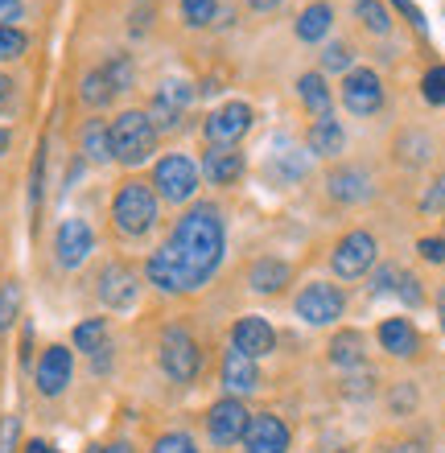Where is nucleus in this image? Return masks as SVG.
I'll return each mask as SVG.
<instances>
[{
  "instance_id": "obj_2",
  "label": "nucleus",
  "mask_w": 445,
  "mask_h": 453,
  "mask_svg": "<svg viewBox=\"0 0 445 453\" xmlns=\"http://www.w3.org/2000/svg\"><path fill=\"white\" fill-rule=\"evenodd\" d=\"M111 223H116V231L128 239H141L153 231L157 223V194L149 181H124L120 190H116V198H111Z\"/></svg>"
},
{
  "instance_id": "obj_36",
  "label": "nucleus",
  "mask_w": 445,
  "mask_h": 453,
  "mask_svg": "<svg viewBox=\"0 0 445 453\" xmlns=\"http://www.w3.org/2000/svg\"><path fill=\"white\" fill-rule=\"evenodd\" d=\"M153 453H198L190 433H165V437H157Z\"/></svg>"
},
{
  "instance_id": "obj_51",
  "label": "nucleus",
  "mask_w": 445,
  "mask_h": 453,
  "mask_svg": "<svg viewBox=\"0 0 445 453\" xmlns=\"http://www.w3.org/2000/svg\"><path fill=\"white\" fill-rule=\"evenodd\" d=\"M248 4H252V9H260V12H268V9H277L280 0H248Z\"/></svg>"
},
{
  "instance_id": "obj_53",
  "label": "nucleus",
  "mask_w": 445,
  "mask_h": 453,
  "mask_svg": "<svg viewBox=\"0 0 445 453\" xmlns=\"http://www.w3.org/2000/svg\"><path fill=\"white\" fill-rule=\"evenodd\" d=\"M437 313H441V330H445V288H441V297H437Z\"/></svg>"
},
{
  "instance_id": "obj_48",
  "label": "nucleus",
  "mask_w": 445,
  "mask_h": 453,
  "mask_svg": "<svg viewBox=\"0 0 445 453\" xmlns=\"http://www.w3.org/2000/svg\"><path fill=\"white\" fill-rule=\"evenodd\" d=\"M387 453H429V449H425L421 441H400V445H392Z\"/></svg>"
},
{
  "instance_id": "obj_24",
  "label": "nucleus",
  "mask_w": 445,
  "mask_h": 453,
  "mask_svg": "<svg viewBox=\"0 0 445 453\" xmlns=\"http://www.w3.org/2000/svg\"><path fill=\"white\" fill-rule=\"evenodd\" d=\"M330 21H334L330 4H326V0H318V4H310V9L297 17V37H301V42H322V37L330 34Z\"/></svg>"
},
{
  "instance_id": "obj_22",
  "label": "nucleus",
  "mask_w": 445,
  "mask_h": 453,
  "mask_svg": "<svg viewBox=\"0 0 445 453\" xmlns=\"http://www.w3.org/2000/svg\"><path fill=\"white\" fill-rule=\"evenodd\" d=\"M248 285L256 293H280L289 285V264L285 260H272V256H260V260L248 268Z\"/></svg>"
},
{
  "instance_id": "obj_13",
  "label": "nucleus",
  "mask_w": 445,
  "mask_h": 453,
  "mask_svg": "<svg viewBox=\"0 0 445 453\" xmlns=\"http://www.w3.org/2000/svg\"><path fill=\"white\" fill-rule=\"evenodd\" d=\"M243 453H289V429H285V420L272 417V412H256V417H248V429H243Z\"/></svg>"
},
{
  "instance_id": "obj_39",
  "label": "nucleus",
  "mask_w": 445,
  "mask_h": 453,
  "mask_svg": "<svg viewBox=\"0 0 445 453\" xmlns=\"http://www.w3.org/2000/svg\"><path fill=\"white\" fill-rule=\"evenodd\" d=\"M396 276H400V268L384 264V268L372 276V293H396Z\"/></svg>"
},
{
  "instance_id": "obj_40",
  "label": "nucleus",
  "mask_w": 445,
  "mask_h": 453,
  "mask_svg": "<svg viewBox=\"0 0 445 453\" xmlns=\"http://www.w3.org/2000/svg\"><path fill=\"white\" fill-rule=\"evenodd\" d=\"M417 251H421L429 264H445V239H437V235L421 239V243H417Z\"/></svg>"
},
{
  "instance_id": "obj_50",
  "label": "nucleus",
  "mask_w": 445,
  "mask_h": 453,
  "mask_svg": "<svg viewBox=\"0 0 445 453\" xmlns=\"http://www.w3.org/2000/svg\"><path fill=\"white\" fill-rule=\"evenodd\" d=\"M25 453H58V449H50L46 441H29V445H25Z\"/></svg>"
},
{
  "instance_id": "obj_32",
  "label": "nucleus",
  "mask_w": 445,
  "mask_h": 453,
  "mask_svg": "<svg viewBox=\"0 0 445 453\" xmlns=\"http://www.w3.org/2000/svg\"><path fill=\"white\" fill-rule=\"evenodd\" d=\"M99 71L108 74V83L116 87V91H128V87H133V58H128V54H116V58L108 62V66H99Z\"/></svg>"
},
{
  "instance_id": "obj_44",
  "label": "nucleus",
  "mask_w": 445,
  "mask_h": 453,
  "mask_svg": "<svg viewBox=\"0 0 445 453\" xmlns=\"http://www.w3.org/2000/svg\"><path fill=\"white\" fill-rule=\"evenodd\" d=\"M17 449V417L4 420V433H0V453H12Z\"/></svg>"
},
{
  "instance_id": "obj_37",
  "label": "nucleus",
  "mask_w": 445,
  "mask_h": 453,
  "mask_svg": "<svg viewBox=\"0 0 445 453\" xmlns=\"http://www.w3.org/2000/svg\"><path fill=\"white\" fill-rule=\"evenodd\" d=\"M322 66H326V71H350V46H342V42L326 46Z\"/></svg>"
},
{
  "instance_id": "obj_34",
  "label": "nucleus",
  "mask_w": 445,
  "mask_h": 453,
  "mask_svg": "<svg viewBox=\"0 0 445 453\" xmlns=\"http://www.w3.org/2000/svg\"><path fill=\"white\" fill-rule=\"evenodd\" d=\"M396 297L404 301L409 310H417V305H421V301H425V288H421V280H417V276H412V273H400V276H396Z\"/></svg>"
},
{
  "instance_id": "obj_47",
  "label": "nucleus",
  "mask_w": 445,
  "mask_h": 453,
  "mask_svg": "<svg viewBox=\"0 0 445 453\" xmlns=\"http://www.w3.org/2000/svg\"><path fill=\"white\" fill-rule=\"evenodd\" d=\"M9 99H12V79L9 74H0V111L9 108Z\"/></svg>"
},
{
  "instance_id": "obj_5",
  "label": "nucleus",
  "mask_w": 445,
  "mask_h": 453,
  "mask_svg": "<svg viewBox=\"0 0 445 453\" xmlns=\"http://www.w3.org/2000/svg\"><path fill=\"white\" fill-rule=\"evenodd\" d=\"M161 367L173 383H194L203 371V350L194 342V334L186 326H169L161 334Z\"/></svg>"
},
{
  "instance_id": "obj_28",
  "label": "nucleus",
  "mask_w": 445,
  "mask_h": 453,
  "mask_svg": "<svg viewBox=\"0 0 445 453\" xmlns=\"http://www.w3.org/2000/svg\"><path fill=\"white\" fill-rule=\"evenodd\" d=\"M83 153L91 161H111V141H108V124L104 119H91L83 128Z\"/></svg>"
},
{
  "instance_id": "obj_42",
  "label": "nucleus",
  "mask_w": 445,
  "mask_h": 453,
  "mask_svg": "<svg viewBox=\"0 0 445 453\" xmlns=\"http://www.w3.org/2000/svg\"><path fill=\"white\" fill-rule=\"evenodd\" d=\"M392 4H396V9L404 12V17H409V25H412V29H421V34H425V12L417 9L412 0H392Z\"/></svg>"
},
{
  "instance_id": "obj_21",
  "label": "nucleus",
  "mask_w": 445,
  "mask_h": 453,
  "mask_svg": "<svg viewBox=\"0 0 445 453\" xmlns=\"http://www.w3.org/2000/svg\"><path fill=\"white\" fill-rule=\"evenodd\" d=\"M342 144H347V132H342V124L334 119V111H330V116H318L310 124V153L338 157L342 153Z\"/></svg>"
},
{
  "instance_id": "obj_6",
  "label": "nucleus",
  "mask_w": 445,
  "mask_h": 453,
  "mask_svg": "<svg viewBox=\"0 0 445 453\" xmlns=\"http://www.w3.org/2000/svg\"><path fill=\"white\" fill-rule=\"evenodd\" d=\"M297 318L310 326H334L338 318H342V310H347V297H342V288L338 285H326V280H313V285H305L297 293Z\"/></svg>"
},
{
  "instance_id": "obj_7",
  "label": "nucleus",
  "mask_w": 445,
  "mask_h": 453,
  "mask_svg": "<svg viewBox=\"0 0 445 453\" xmlns=\"http://www.w3.org/2000/svg\"><path fill=\"white\" fill-rule=\"evenodd\" d=\"M375 235L372 231H350V235L338 239L334 256H330V264H334V273L342 276V280H359L367 268L375 264Z\"/></svg>"
},
{
  "instance_id": "obj_45",
  "label": "nucleus",
  "mask_w": 445,
  "mask_h": 453,
  "mask_svg": "<svg viewBox=\"0 0 445 453\" xmlns=\"http://www.w3.org/2000/svg\"><path fill=\"white\" fill-rule=\"evenodd\" d=\"M441 198H445V178L441 181H433V190H429V194H425V211H437V206H441Z\"/></svg>"
},
{
  "instance_id": "obj_26",
  "label": "nucleus",
  "mask_w": 445,
  "mask_h": 453,
  "mask_svg": "<svg viewBox=\"0 0 445 453\" xmlns=\"http://www.w3.org/2000/svg\"><path fill=\"white\" fill-rule=\"evenodd\" d=\"M74 346H79L83 355L108 350V322H104V318H87V322H79L74 326Z\"/></svg>"
},
{
  "instance_id": "obj_18",
  "label": "nucleus",
  "mask_w": 445,
  "mask_h": 453,
  "mask_svg": "<svg viewBox=\"0 0 445 453\" xmlns=\"http://www.w3.org/2000/svg\"><path fill=\"white\" fill-rule=\"evenodd\" d=\"M223 388L231 395H243V392H256L260 388V371H256V358H248L243 350L231 346L223 355Z\"/></svg>"
},
{
  "instance_id": "obj_14",
  "label": "nucleus",
  "mask_w": 445,
  "mask_h": 453,
  "mask_svg": "<svg viewBox=\"0 0 445 453\" xmlns=\"http://www.w3.org/2000/svg\"><path fill=\"white\" fill-rule=\"evenodd\" d=\"M190 83H181V79H169V83L157 87L153 96V108H149V119H153V128H178V119L186 116V108H190Z\"/></svg>"
},
{
  "instance_id": "obj_27",
  "label": "nucleus",
  "mask_w": 445,
  "mask_h": 453,
  "mask_svg": "<svg viewBox=\"0 0 445 453\" xmlns=\"http://www.w3.org/2000/svg\"><path fill=\"white\" fill-rule=\"evenodd\" d=\"M79 99H83L87 108H108L111 99H116V87L108 83V74L104 71H91L83 79V87H79Z\"/></svg>"
},
{
  "instance_id": "obj_25",
  "label": "nucleus",
  "mask_w": 445,
  "mask_h": 453,
  "mask_svg": "<svg viewBox=\"0 0 445 453\" xmlns=\"http://www.w3.org/2000/svg\"><path fill=\"white\" fill-rule=\"evenodd\" d=\"M330 363L334 367H363V334L359 330H342V334H334V342H330Z\"/></svg>"
},
{
  "instance_id": "obj_3",
  "label": "nucleus",
  "mask_w": 445,
  "mask_h": 453,
  "mask_svg": "<svg viewBox=\"0 0 445 453\" xmlns=\"http://www.w3.org/2000/svg\"><path fill=\"white\" fill-rule=\"evenodd\" d=\"M108 141H111V157L120 165H141L157 149V128L149 111H120V119H111Z\"/></svg>"
},
{
  "instance_id": "obj_52",
  "label": "nucleus",
  "mask_w": 445,
  "mask_h": 453,
  "mask_svg": "<svg viewBox=\"0 0 445 453\" xmlns=\"http://www.w3.org/2000/svg\"><path fill=\"white\" fill-rule=\"evenodd\" d=\"M9 141H12V136H9V128H0V157L9 153Z\"/></svg>"
},
{
  "instance_id": "obj_9",
  "label": "nucleus",
  "mask_w": 445,
  "mask_h": 453,
  "mask_svg": "<svg viewBox=\"0 0 445 453\" xmlns=\"http://www.w3.org/2000/svg\"><path fill=\"white\" fill-rule=\"evenodd\" d=\"M136 297H141V276H136L133 264H108L99 273V301L108 310H133Z\"/></svg>"
},
{
  "instance_id": "obj_1",
  "label": "nucleus",
  "mask_w": 445,
  "mask_h": 453,
  "mask_svg": "<svg viewBox=\"0 0 445 453\" xmlns=\"http://www.w3.org/2000/svg\"><path fill=\"white\" fill-rule=\"evenodd\" d=\"M223 248H227L223 215L215 206L198 203L178 219L173 235L149 256L145 273L161 293H194L215 276V268L223 264Z\"/></svg>"
},
{
  "instance_id": "obj_8",
  "label": "nucleus",
  "mask_w": 445,
  "mask_h": 453,
  "mask_svg": "<svg viewBox=\"0 0 445 453\" xmlns=\"http://www.w3.org/2000/svg\"><path fill=\"white\" fill-rule=\"evenodd\" d=\"M342 104H347L350 116H375V111L384 108V83H380V74L359 66V71H347L342 79Z\"/></svg>"
},
{
  "instance_id": "obj_23",
  "label": "nucleus",
  "mask_w": 445,
  "mask_h": 453,
  "mask_svg": "<svg viewBox=\"0 0 445 453\" xmlns=\"http://www.w3.org/2000/svg\"><path fill=\"white\" fill-rule=\"evenodd\" d=\"M297 96H301V104H305V111H310L313 119L330 116V87H326V79L318 71L301 74V79H297Z\"/></svg>"
},
{
  "instance_id": "obj_33",
  "label": "nucleus",
  "mask_w": 445,
  "mask_h": 453,
  "mask_svg": "<svg viewBox=\"0 0 445 453\" xmlns=\"http://www.w3.org/2000/svg\"><path fill=\"white\" fill-rule=\"evenodd\" d=\"M25 46H29V37H25L17 25H4V29H0V62L21 58Z\"/></svg>"
},
{
  "instance_id": "obj_16",
  "label": "nucleus",
  "mask_w": 445,
  "mask_h": 453,
  "mask_svg": "<svg viewBox=\"0 0 445 453\" xmlns=\"http://www.w3.org/2000/svg\"><path fill=\"white\" fill-rule=\"evenodd\" d=\"M326 190H330V198L342 206L367 203V198H372V173L363 165H338L334 173L326 178Z\"/></svg>"
},
{
  "instance_id": "obj_19",
  "label": "nucleus",
  "mask_w": 445,
  "mask_h": 453,
  "mask_svg": "<svg viewBox=\"0 0 445 453\" xmlns=\"http://www.w3.org/2000/svg\"><path fill=\"white\" fill-rule=\"evenodd\" d=\"M375 338H380V346H384L387 355H396V358L417 355V346H421V338H417V326H412L409 318H387V322H380Z\"/></svg>"
},
{
  "instance_id": "obj_12",
  "label": "nucleus",
  "mask_w": 445,
  "mask_h": 453,
  "mask_svg": "<svg viewBox=\"0 0 445 453\" xmlns=\"http://www.w3.org/2000/svg\"><path fill=\"white\" fill-rule=\"evenodd\" d=\"M96 248V231L87 219H62L58 235H54V256L62 268H79Z\"/></svg>"
},
{
  "instance_id": "obj_17",
  "label": "nucleus",
  "mask_w": 445,
  "mask_h": 453,
  "mask_svg": "<svg viewBox=\"0 0 445 453\" xmlns=\"http://www.w3.org/2000/svg\"><path fill=\"white\" fill-rule=\"evenodd\" d=\"M231 346L235 350H243L248 358H265L277 350V334H272V326L265 322V318H240L235 322V330H231Z\"/></svg>"
},
{
  "instance_id": "obj_30",
  "label": "nucleus",
  "mask_w": 445,
  "mask_h": 453,
  "mask_svg": "<svg viewBox=\"0 0 445 453\" xmlns=\"http://www.w3.org/2000/svg\"><path fill=\"white\" fill-rule=\"evenodd\" d=\"M17 313H21V285L9 280V285H0V330H9Z\"/></svg>"
},
{
  "instance_id": "obj_10",
  "label": "nucleus",
  "mask_w": 445,
  "mask_h": 453,
  "mask_svg": "<svg viewBox=\"0 0 445 453\" xmlns=\"http://www.w3.org/2000/svg\"><path fill=\"white\" fill-rule=\"evenodd\" d=\"M248 128H252V108H248V104H240V99H235V104H223L219 111H211V116H206V124H203L211 149H231V144L240 141Z\"/></svg>"
},
{
  "instance_id": "obj_49",
  "label": "nucleus",
  "mask_w": 445,
  "mask_h": 453,
  "mask_svg": "<svg viewBox=\"0 0 445 453\" xmlns=\"http://www.w3.org/2000/svg\"><path fill=\"white\" fill-rule=\"evenodd\" d=\"M392 404H396L400 412H404V408L412 404V388H404V392H400V395H392Z\"/></svg>"
},
{
  "instance_id": "obj_46",
  "label": "nucleus",
  "mask_w": 445,
  "mask_h": 453,
  "mask_svg": "<svg viewBox=\"0 0 445 453\" xmlns=\"http://www.w3.org/2000/svg\"><path fill=\"white\" fill-rule=\"evenodd\" d=\"M87 453H133V445H128V441H111V445H91Z\"/></svg>"
},
{
  "instance_id": "obj_15",
  "label": "nucleus",
  "mask_w": 445,
  "mask_h": 453,
  "mask_svg": "<svg viewBox=\"0 0 445 453\" xmlns=\"http://www.w3.org/2000/svg\"><path fill=\"white\" fill-rule=\"evenodd\" d=\"M71 371H74V358L66 346H46L42 350V358H37V392L42 395H62L66 392V383H71Z\"/></svg>"
},
{
  "instance_id": "obj_43",
  "label": "nucleus",
  "mask_w": 445,
  "mask_h": 453,
  "mask_svg": "<svg viewBox=\"0 0 445 453\" xmlns=\"http://www.w3.org/2000/svg\"><path fill=\"white\" fill-rule=\"evenodd\" d=\"M12 21H21V0H0V29Z\"/></svg>"
},
{
  "instance_id": "obj_35",
  "label": "nucleus",
  "mask_w": 445,
  "mask_h": 453,
  "mask_svg": "<svg viewBox=\"0 0 445 453\" xmlns=\"http://www.w3.org/2000/svg\"><path fill=\"white\" fill-rule=\"evenodd\" d=\"M421 96L429 104H445V66H429L421 79Z\"/></svg>"
},
{
  "instance_id": "obj_38",
  "label": "nucleus",
  "mask_w": 445,
  "mask_h": 453,
  "mask_svg": "<svg viewBox=\"0 0 445 453\" xmlns=\"http://www.w3.org/2000/svg\"><path fill=\"white\" fill-rule=\"evenodd\" d=\"M272 169H277V173H285V181H297V178H305L310 161H305V157H280Z\"/></svg>"
},
{
  "instance_id": "obj_11",
  "label": "nucleus",
  "mask_w": 445,
  "mask_h": 453,
  "mask_svg": "<svg viewBox=\"0 0 445 453\" xmlns=\"http://www.w3.org/2000/svg\"><path fill=\"white\" fill-rule=\"evenodd\" d=\"M243 429H248V408H243L235 395L211 404V412H206V437H211L219 449L243 441Z\"/></svg>"
},
{
  "instance_id": "obj_41",
  "label": "nucleus",
  "mask_w": 445,
  "mask_h": 453,
  "mask_svg": "<svg viewBox=\"0 0 445 453\" xmlns=\"http://www.w3.org/2000/svg\"><path fill=\"white\" fill-rule=\"evenodd\" d=\"M42 178H46V153H37V161H34V186H29V203H34V211L42 206Z\"/></svg>"
},
{
  "instance_id": "obj_4",
  "label": "nucleus",
  "mask_w": 445,
  "mask_h": 453,
  "mask_svg": "<svg viewBox=\"0 0 445 453\" xmlns=\"http://www.w3.org/2000/svg\"><path fill=\"white\" fill-rule=\"evenodd\" d=\"M153 194L165 198V203H173V206L190 203L194 194H198V165H194L186 153L161 157L153 169Z\"/></svg>"
},
{
  "instance_id": "obj_29",
  "label": "nucleus",
  "mask_w": 445,
  "mask_h": 453,
  "mask_svg": "<svg viewBox=\"0 0 445 453\" xmlns=\"http://www.w3.org/2000/svg\"><path fill=\"white\" fill-rule=\"evenodd\" d=\"M355 17H359L372 34H387V29H392V17H387L384 0H355Z\"/></svg>"
},
{
  "instance_id": "obj_31",
  "label": "nucleus",
  "mask_w": 445,
  "mask_h": 453,
  "mask_svg": "<svg viewBox=\"0 0 445 453\" xmlns=\"http://www.w3.org/2000/svg\"><path fill=\"white\" fill-rule=\"evenodd\" d=\"M215 0H181V21L194 25V29H203V25L215 21Z\"/></svg>"
},
{
  "instance_id": "obj_20",
  "label": "nucleus",
  "mask_w": 445,
  "mask_h": 453,
  "mask_svg": "<svg viewBox=\"0 0 445 453\" xmlns=\"http://www.w3.org/2000/svg\"><path fill=\"white\" fill-rule=\"evenodd\" d=\"M203 173L211 186H231V181L243 178V153H235V149H206Z\"/></svg>"
}]
</instances>
